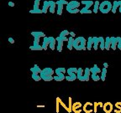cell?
I'll return each mask as SVG.
<instances>
[{
	"mask_svg": "<svg viewBox=\"0 0 121 113\" xmlns=\"http://www.w3.org/2000/svg\"><path fill=\"white\" fill-rule=\"evenodd\" d=\"M73 48L76 50H86L87 49V40L82 36L74 39Z\"/></svg>",
	"mask_w": 121,
	"mask_h": 113,
	"instance_id": "obj_1",
	"label": "cell"
},
{
	"mask_svg": "<svg viewBox=\"0 0 121 113\" xmlns=\"http://www.w3.org/2000/svg\"><path fill=\"white\" fill-rule=\"evenodd\" d=\"M53 75H54V70H52V69L50 67H46V68H45V69H43L41 73L40 74L41 79L45 81H53V80H54Z\"/></svg>",
	"mask_w": 121,
	"mask_h": 113,
	"instance_id": "obj_2",
	"label": "cell"
},
{
	"mask_svg": "<svg viewBox=\"0 0 121 113\" xmlns=\"http://www.w3.org/2000/svg\"><path fill=\"white\" fill-rule=\"evenodd\" d=\"M112 8H113V3L108 1V0L103 1L99 5V11L102 13H109L110 11H112Z\"/></svg>",
	"mask_w": 121,
	"mask_h": 113,
	"instance_id": "obj_3",
	"label": "cell"
},
{
	"mask_svg": "<svg viewBox=\"0 0 121 113\" xmlns=\"http://www.w3.org/2000/svg\"><path fill=\"white\" fill-rule=\"evenodd\" d=\"M56 43H57V51L60 53H61V51H62V48H63V43H64L65 41L67 42L68 41V38L67 37H60V36H58V37L56 38Z\"/></svg>",
	"mask_w": 121,
	"mask_h": 113,
	"instance_id": "obj_4",
	"label": "cell"
},
{
	"mask_svg": "<svg viewBox=\"0 0 121 113\" xmlns=\"http://www.w3.org/2000/svg\"><path fill=\"white\" fill-rule=\"evenodd\" d=\"M82 106L83 105H82L81 102L77 101L74 102L72 104V111H73L74 113H81L82 111Z\"/></svg>",
	"mask_w": 121,
	"mask_h": 113,
	"instance_id": "obj_5",
	"label": "cell"
},
{
	"mask_svg": "<svg viewBox=\"0 0 121 113\" xmlns=\"http://www.w3.org/2000/svg\"><path fill=\"white\" fill-rule=\"evenodd\" d=\"M82 111L85 113H92L93 111V104L92 102H86L82 106Z\"/></svg>",
	"mask_w": 121,
	"mask_h": 113,
	"instance_id": "obj_6",
	"label": "cell"
},
{
	"mask_svg": "<svg viewBox=\"0 0 121 113\" xmlns=\"http://www.w3.org/2000/svg\"><path fill=\"white\" fill-rule=\"evenodd\" d=\"M80 3L78 1H76V0H72L71 2L68 3V4L66 5V10L69 9H77L80 6Z\"/></svg>",
	"mask_w": 121,
	"mask_h": 113,
	"instance_id": "obj_7",
	"label": "cell"
},
{
	"mask_svg": "<svg viewBox=\"0 0 121 113\" xmlns=\"http://www.w3.org/2000/svg\"><path fill=\"white\" fill-rule=\"evenodd\" d=\"M54 39H55V38L51 37V36H50V37H46V36H45V37L44 38L43 43H42V47H43L44 50H47V47L50 45V43H51Z\"/></svg>",
	"mask_w": 121,
	"mask_h": 113,
	"instance_id": "obj_8",
	"label": "cell"
},
{
	"mask_svg": "<svg viewBox=\"0 0 121 113\" xmlns=\"http://www.w3.org/2000/svg\"><path fill=\"white\" fill-rule=\"evenodd\" d=\"M113 110V105L111 102H106L104 104V106H103V111L105 113H111Z\"/></svg>",
	"mask_w": 121,
	"mask_h": 113,
	"instance_id": "obj_9",
	"label": "cell"
},
{
	"mask_svg": "<svg viewBox=\"0 0 121 113\" xmlns=\"http://www.w3.org/2000/svg\"><path fill=\"white\" fill-rule=\"evenodd\" d=\"M90 76H91L90 68H88V67L85 68V69H84V74H83V76L82 77V79L80 80V81H88Z\"/></svg>",
	"mask_w": 121,
	"mask_h": 113,
	"instance_id": "obj_10",
	"label": "cell"
},
{
	"mask_svg": "<svg viewBox=\"0 0 121 113\" xmlns=\"http://www.w3.org/2000/svg\"><path fill=\"white\" fill-rule=\"evenodd\" d=\"M118 37H111V49L115 50L118 47Z\"/></svg>",
	"mask_w": 121,
	"mask_h": 113,
	"instance_id": "obj_11",
	"label": "cell"
},
{
	"mask_svg": "<svg viewBox=\"0 0 121 113\" xmlns=\"http://www.w3.org/2000/svg\"><path fill=\"white\" fill-rule=\"evenodd\" d=\"M31 35L33 36L34 38H45V34L44 32L42 31H33V32L30 33Z\"/></svg>",
	"mask_w": 121,
	"mask_h": 113,
	"instance_id": "obj_12",
	"label": "cell"
},
{
	"mask_svg": "<svg viewBox=\"0 0 121 113\" xmlns=\"http://www.w3.org/2000/svg\"><path fill=\"white\" fill-rule=\"evenodd\" d=\"M93 49H94V50H98L99 44H100V39H99V37L94 36V37H93Z\"/></svg>",
	"mask_w": 121,
	"mask_h": 113,
	"instance_id": "obj_13",
	"label": "cell"
},
{
	"mask_svg": "<svg viewBox=\"0 0 121 113\" xmlns=\"http://www.w3.org/2000/svg\"><path fill=\"white\" fill-rule=\"evenodd\" d=\"M30 71L32 72V74L39 75V74L41 73L42 70H40V68L38 66V65H34V66L32 68H30Z\"/></svg>",
	"mask_w": 121,
	"mask_h": 113,
	"instance_id": "obj_14",
	"label": "cell"
},
{
	"mask_svg": "<svg viewBox=\"0 0 121 113\" xmlns=\"http://www.w3.org/2000/svg\"><path fill=\"white\" fill-rule=\"evenodd\" d=\"M50 3V8H49V11L51 13H54L56 11V3L55 1H52V0H50L49 1Z\"/></svg>",
	"mask_w": 121,
	"mask_h": 113,
	"instance_id": "obj_15",
	"label": "cell"
},
{
	"mask_svg": "<svg viewBox=\"0 0 121 113\" xmlns=\"http://www.w3.org/2000/svg\"><path fill=\"white\" fill-rule=\"evenodd\" d=\"M77 79H78V76L76 73H70L66 76V80L67 81H74Z\"/></svg>",
	"mask_w": 121,
	"mask_h": 113,
	"instance_id": "obj_16",
	"label": "cell"
},
{
	"mask_svg": "<svg viewBox=\"0 0 121 113\" xmlns=\"http://www.w3.org/2000/svg\"><path fill=\"white\" fill-rule=\"evenodd\" d=\"M50 8V3L49 1H47V0H45L43 3V7H42V12H43V13H47V11L49 10Z\"/></svg>",
	"mask_w": 121,
	"mask_h": 113,
	"instance_id": "obj_17",
	"label": "cell"
},
{
	"mask_svg": "<svg viewBox=\"0 0 121 113\" xmlns=\"http://www.w3.org/2000/svg\"><path fill=\"white\" fill-rule=\"evenodd\" d=\"M81 4H83V5H85V7H87V8L90 9V8L94 4V2L92 1V0H82L81 2Z\"/></svg>",
	"mask_w": 121,
	"mask_h": 113,
	"instance_id": "obj_18",
	"label": "cell"
},
{
	"mask_svg": "<svg viewBox=\"0 0 121 113\" xmlns=\"http://www.w3.org/2000/svg\"><path fill=\"white\" fill-rule=\"evenodd\" d=\"M93 47V37H88V39L87 40V50H91Z\"/></svg>",
	"mask_w": 121,
	"mask_h": 113,
	"instance_id": "obj_19",
	"label": "cell"
},
{
	"mask_svg": "<svg viewBox=\"0 0 121 113\" xmlns=\"http://www.w3.org/2000/svg\"><path fill=\"white\" fill-rule=\"evenodd\" d=\"M73 43H74V38L70 36L68 38V41H67V49L69 50H72L73 49Z\"/></svg>",
	"mask_w": 121,
	"mask_h": 113,
	"instance_id": "obj_20",
	"label": "cell"
},
{
	"mask_svg": "<svg viewBox=\"0 0 121 113\" xmlns=\"http://www.w3.org/2000/svg\"><path fill=\"white\" fill-rule=\"evenodd\" d=\"M90 71H91V74H98L102 72V70L99 69L97 65H94L93 67L90 68Z\"/></svg>",
	"mask_w": 121,
	"mask_h": 113,
	"instance_id": "obj_21",
	"label": "cell"
},
{
	"mask_svg": "<svg viewBox=\"0 0 121 113\" xmlns=\"http://www.w3.org/2000/svg\"><path fill=\"white\" fill-rule=\"evenodd\" d=\"M111 49V37H107L105 39V49L109 50Z\"/></svg>",
	"mask_w": 121,
	"mask_h": 113,
	"instance_id": "obj_22",
	"label": "cell"
},
{
	"mask_svg": "<svg viewBox=\"0 0 121 113\" xmlns=\"http://www.w3.org/2000/svg\"><path fill=\"white\" fill-rule=\"evenodd\" d=\"M104 106V104L102 102H97L95 101L94 104H93V111L94 113H97L98 112V107H102Z\"/></svg>",
	"mask_w": 121,
	"mask_h": 113,
	"instance_id": "obj_23",
	"label": "cell"
},
{
	"mask_svg": "<svg viewBox=\"0 0 121 113\" xmlns=\"http://www.w3.org/2000/svg\"><path fill=\"white\" fill-rule=\"evenodd\" d=\"M119 1H114V2L113 3V8H112V13H115L116 11H117V9L119 8Z\"/></svg>",
	"mask_w": 121,
	"mask_h": 113,
	"instance_id": "obj_24",
	"label": "cell"
},
{
	"mask_svg": "<svg viewBox=\"0 0 121 113\" xmlns=\"http://www.w3.org/2000/svg\"><path fill=\"white\" fill-rule=\"evenodd\" d=\"M100 39V44H99V47H100L101 50H104L105 49V39L103 36L99 37Z\"/></svg>",
	"mask_w": 121,
	"mask_h": 113,
	"instance_id": "obj_25",
	"label": "cell"
},
{
	"mask_svg": "<svg viewBox=\"0 0 121 113\" xmlns=\"http://www.w3.org/2000/svg\"><path fill=\"white\" fill-rule=\"evenodd\" d=\"M30 49L31 50H42L43 47L40 44H33L31 46H30Z\"/></svg>",
	"mask_w": 121,
	"mask_h": 113,
	"instance_id": "obj_26",
	"label": "cell"
},
{
	"mask_svg": "<svg viewBox=\"0 0 121 113\" xmlns=\"http://www.w3.org/2000/svg\"><path fill=\"white\" fill-rule=\"evenodd\" d=\"M93 12L94 13H97L98 12V10H99V5H100V3H99V1H98V0H96L94 2V4H93Z\"/></svg>",
	"mask_w": 121,
	"mask_h": 113,
	"instance_id": "obj_27",
	"label": "cell"
},
{
	"mask_svg": "<svg viewBox=\"0 0 121 113\" xmlns=\"http://www.w3.org/2000/svg\"><path fill=\"white\" fill-rule=\"evenodd\" d=\"M114 106H115L114 113H121V101L116 102Z\"/></svg>",
	"mask_w": 121,
	"mask_h": 113,
	"instance_id": "obj_28",
	"label": "cell"
},
{
	"mask_svg": "<svg viewBox=\"0 0 121 113\" xmlns=\"http://www.w3.org/2000/svg\"><path fill=\"white\" fill-rule=\"evenodd\" d=\"M83 74H84V70L82 68H78V73H77V76H78V80H81L82 77L83 76Z\"/></svg>",
	"mask_w": 121,
	"mask_h": 113,
	"instance_id": "obj_29",
	"label": "cell"
},
{
	"mask_svg": "<svg viewBox=\"0 0 121 113\" xmlns=\"http://www.w3.org/2000/svg\"><path fill=\"white\" fill-rule=\"evenodd\" d=\"M56 98L58 99L59 102H60V105H61V106H62V107L64 108V109L66 110V111H67V112H68V113H71V111H70V109H69V107H68V106H66V104H65L64 102L60 100V97H56Z\"/></svg>",
	"mask_w": 121,
	"mask_h": 113,
	"instance_id": "obj_30",
	"label": "cell"
},
{
	"mask_svg": "<svg viewBox=\"0 0 121 113\" xmlns=\"http://www.w3.org/2000/svg\"><path fill=\"white\" fill-rule=\"evenodd\" d=\"M106 75H107V68H103L102 72H101V81H105Z\"/></svg>",
	"mask_w": 121,
	"mask_h": 113,
	"instance_id": "obj_31",
	"label": "cell"
},
{
	"mask_svg": "<svg viewBox=\"0 0 121 113\" xmlns=\"http://www.w3.org/2000/svg\"><path fill=\"white\" fill-rule=\"evenodd\" d=\"M80 13H81L82 14H84V13H92L93 11L91 9H89V8H87V7H84L80 10Z\"/></svg>",
	"mask_w": 121,
	"mask_h": 113,
	"instance_id": "obj_32",
	"label": "cell"
},
{
	"mask_svg": "<svg viewBox=\"0 0 121 113\" xmlns=\"http://www.w3.org/2000/svg\"><path fill=\"white\" fill-rule=\"evenodd\" d=\"M91 78H92V80H93V81H100V79H101V77L98 74H91Z\"/></svg>",
	"mask_w": 121,
	"mask_h": 113,
	"instance_id": "obj_33",
	"label": "cell"
},
{
	"mask_svg": "<svg viewBox=\"0 0 121 113\" xmlns=\"http://www.w3.org/2000/svg\"><path fill=\"white\" fill-rule=\"evenodd\" d=\"M62 12H63V5L62 4H58V5H57L56 13L58 15H61L62 14Z\"/></svg>",
	"mask_w": 121,
	"mask_h": 113,
	"instance_id": "obj_34",
	"label": "cell"
},
{
	"mask_svg": "<svg viewBox=\"0 0 121 113\" xmlns=\"http://www.w3.org/2000/svg\"><path fill=\"white\" fill-rule=\"evenodd\" d=\"M56 39H54V40H53L50 43L49 47H50V49H51V50H55V49H56Z\"/></svg>",
	"mask_w": 121,
	"mask_h": 113,
	"instance_id": "obj_35",
	"label": "cell"
},
{
	"mask_svg": "<svg viewBox=\"0 0 121 113\" xmlns=\"http://www.w3.org/2000/svg\"><path fill=\"white\" fill-rule=\"evenodd\" d=\"M66 72H67V75L70 73H78V68H75V67H71V68H68L67 70H66Z\"/></svg>",
	"mask_w": 121,
	"mask_h": 113,
	"instance_id": "obj_36",
	"label": "cell"
},
{
	"mask_svg": "<svg viewBox=\"0 0 121 113\" xmlns=\"http://www.w3.org/2000/svg\"><path fill=\"white\" fill-rule=\"evenodd\" d=\"M70 34V32L68 31V30H66V29H65V30H62L61 32H60V37H67V35H69Z\"/></svg>",
	"mask_w": 121,
	"mask_h": 113,
	"instance_id": "obj_37",
	"label": "cell"
},
{
	"mask_svg": "<svg viewBox=\"0 0 121 113\" xmlns=\"http://www.w3.org/2000/svg\"><path fill=\"white\" fill-rule=\"evenodd\" d=\"M32 79L35 81H40V80H42L41 77H40V75H36V74H32Z\"/></svg>",
	"mask_w": 121,
	"mask_h": 113,
	"instance_id": "obj_38",
	"label": "cell"
},
{
	"mask_svg": "<svg viewBox=\"0 0 121 113\" xmlns=\"http://www.w3.org/2000/svg\"><path fill=\"white\" fill-rule=\"evenodd\" d=\"M30 13H43V12H42V9H40V8H39V9H31L30 10Z\"/></svg>",
	"mask_w": 121,
	"mask_h": 113,
	"instance_id": "obj_39",
	"label": "cell"
},
{
	"mask_svg": "<svg viewBox=\"0 0 121 113\" xmlns=\"http://www.w3.org/2000/svg\"><path fill=\"white\" fill-rule=\"evenodd\" d=\"M56 5H58V4H62V5H67L68 3L66 0H58V1H56Z\"/></svg>",
	"mask_w": 121,
	"mask_h": 113,
	"instance_id": "obj_40",
	"label": "cell"
},
{
	"mask_svg": "<svg viewBox=\"0 0 121 113\" xmlns=\"http://www.w3.org/2000/svg\"><path fill=\"white\" fill-rule=\"evenodd\" d=\"M40 1H34V9H39L40 8H39V6H40Z\"/></svg>",
	"mask_w": 121,
	"mask_h": 113,
	"instance_id": "obj_41",
	"label": "cell"
},
{
	"mask_svg": "<svg viewBox=\"0 0 121 113\" xmlns=\"http://www.w3.org/2000/svg\"><path fill=\"white\" fill-rule=\"evenodd\" d=\"M60 102H59L58 99L56 98V113L59 112V108H60Z\"/></svg>",
	"mask_w": 121,
	"mask_h": 113,
	"instance_id": "obj_42",
	"label": "cell"
},
{
	"mask_svg": "<svg viewBox=\"0 0 121 113\" xmlns=\"http://www.w3.org/2000/svg\"><path fill=\"white\" fill-rule=\"evenodd\" d=\"M68 13H80V10L79 8H77V9H69V10H66Z\"/></svg>",
	"mask_w": 121,
	"mask_h": 113,
	"instance_id": "obj_43",
	"label": "cell"
},
{
	"mask_svg": "<svg viewBox=\"0 0 121 113\" xmlns=\"http://www.w3.org/2000/svg\"><path fill=\"white\" fill-rule=\"evenodd\" d=\"M68 107L70 109L71 112H72V97H69L68 98Z\"/></svg>",
	"mask_w": 121,
	"mask_h": 113,
	"instance_id": "obj_44",
	"label": "cell"
},
{
	"mask_svg": "<svg viewBox=\"0 0 121 113\" xmlns=\"http://www.w3.org/2000/svg\"><path fill=\"white\" fill-rule=\"evenodd\" d=\"M40 38H34V44H40Z\"/></svg>",
	"mask_w": 121,
	"mask_h": 113,
	"instance_id": "obj_45",
	"label": "cell"
},
{
	"mask_svg": "<svg viewBox=\"0 0 121 113\" xmlns=\"http://www.w3.org/2000/svg\"><path fill=\"white\" fill-rule=\"evenodd\" d=\"M118 40H119V41H118V49H119V50H121V37H118Z\"/></svg>",
	"mask_w": 121,
	"mask_h": 113,
	"instance_id": "obj_46",
	"label": "cell"
},
{
	"mask_svg": "<svg viewBox=\"0 0 121 113\" xmlns=\"http://www.w3.org/2000/svg\"><path fill=\"white\" fill-rule=\"evenodd\" d=\"M53 77H54V81H62V79H61L60 77H59V76H57V75H54Z\"/></svg>",
	"mask_w": 121,
	"mask_h": 113,
	"instance_id": "obj_47",
	"label": "cell"
},
{
	"mask_svg": "<svg viewBox=\"0 0 121 113\" xmlns=\"http://www.w3.org/2000/svg\"><path fill=\"white\" fill-rule=\"evenodd\" d=\"M8 40H9V42L10 44H14V42H15V40H13V38H11V37L9 38V39H8Z\"/></svg>",
	"mask_w": 121,
	"mask_h": 113,
	"instance_id": "obj_48",
	"label": "cell"
},
{
	"mask_svg": "<svg viewBox=\"0 0 121 113\" xmlns=\"http://www.w3.org/2000/svg\"><path fill=\"white\" fill-rule=\"evenodd\" d=\"M9 7H14V3L13 2H9Z\"/></svg>",
	"mask_w": 121,
	"mask_h": 113,
	"instance_id": "obj_49",
	"label": "cell"
},
{
	"mask_svg": "<svg viewBox=\"0 0 121 113\" xmlns=\"http://www.w3.org/2000/svg\"><path fill=\"white\" fill-rule=\"evenodd\" d=\"M70 36H72V37H75L76 36V34L74 32H70Z\"/></svg>",
	"mask_w": 121,
	"mask_h": 113,
	"instance_id": "obj_50",
	"label": "cell"
},
{
	"mask_svg": "<svg viewBox=\"0 0 121 113\" xmlns=\"http://www.w3.org/2000/svg\"><path fill=\"white\" fill-rule=\"evenodd\" d=\"M104 68H108V63L104 62Z\"/></svg>",
	"mask_w": 121,
	"mask_h": 113,
	"instance_id": "obj_51",
	"label": "cell"
},
{
	"mask_svg": "<svg viewBox=\"0 0 121 113\" xmlns=\"http://www.w3.org/2000/svg\"><path fill=\"white\" fill-rule=\"evenodd\" d=\"M119 11L121 13V0L119 1Z\"/></svg>",
	"mask_w": 121,
	"mask_h": 113,
	"instance_id": "obj_52",
	"label": "cell"
},
{
	"mask_svg": "<svg viewBox=\"0 0 121 113\" xmlns=\"http://www.w3.org/2000/svg\"><path fill=\"white\" fill-rule=\"evenodd\" d=\"M37 107H45V105H37Z\"/></svg>",
	"mask_w": 121,
	"mask_h": 113,
	"instance_id": "obj_53",
	"label": "cell"
},
{
	"mask_svg": "<svg viewBox=\"0 0 121 113\" xmlns=\"http://www.w3.org/2000/svg\"><path fill=\"white\" fill-rule=\"evenodd\" d=\"M34 1H40H40H45V0H34Z\"/></svg>",
	"mask_w": 121,
	"mask_h": 113,
	"instance_id": "obj_54",
	"label": "cell"
},
{
	"mask_svg": "<svg viewBox=\"0 0 121 113\" xmlns=\"http://www.w3.org/2000/svg\"><path fill=\"white\" fill-rule=\"evenodd\" d=\"M98 1H99V0H98Z\"/></svg>",
	"mask_w": 121,
	"mask_h": 113,
	"instance_id": "obj_55",
	"label": "cell"
}]
</instances>
